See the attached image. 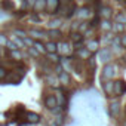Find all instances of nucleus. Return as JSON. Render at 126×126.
<instances>
[{
  "mask_svg": "<svg viewBox=\"0 0 126 126\" xmlns=\"http://www.w3.org/2000/svg\"><path fill=\"white\" fill-rule=\"evenodd\" d=\"M102 30H111V22L108 21V19H105V21H102Z\"/></svg>",
  "mask_w": 126,
  "mask_h": 126,
  "instance_id": "obj_29",
  "label": "nucleus"
},
{
  "mask_svg": "<svg viewBox=\"0 0 126 126\" xmlns=\"http://www.w3.org/2000/svg\"><path fill=\"white\" fill-rule=\"evenodd\" d=\"M27 34H28L33 40H40L42 37H45V36H46V33H43L42 30H37V28H31Z\"/></svg>",
  "mask_w": 126,
  "mask_h": 126,
  "instance_id": "obj_5",
  "label": "nucleus"
},
{
  "mask_svg": "<svg viewBox=\"0 0 126 126\" xmlns=\"http://www.w3.org/2000/svg\"><path fill=\"white\" fill-rule=\"evenodd\" d=\"M101 15H102L105 19H110V18H111V8H102Z\"/></svg>",
  "mask_w": 126,
  "mask_h": 126,
  "instance_id": "obj_19",
  "label": "nucleus"
},
{
  "mask_svg": "<svg viewBox=\"0 0 126 126\" xmlns=\"http://www.w3.org/2000/svg\"><path fill=\"white\" fill-rule=\"evenodd\" d=\"M2 8L3 9H14V3L11 2V0H3V2H2Z\"/></svg>",
  "mask_w": 126,
  "mask_h": 126,
  "instance_id": "obj_21",
  "label": "nucleus"
},
{
  "mask_svg": "<svg viewBox=\"0 0 126 126\" xmlns=\"http://www.w3.org/2000/svg\"><path fill=\"white\" fill-rule=\"evenodd\" d=\"M24 2L30 6V8H33V5H34V2H36V0H24Z\"/></svg>",
  "mask_w": 126,
  "mask_h": 126,
  "instance_id": "obj_34",
  "label": "nucleus"
},
{
  "mask_svg": "<svg viewBox=\"0 0 126 126\" xmlns=\"http://www.w3.org/2000/svg\"><path fill=\"white\" fill-rule=\"evenodd\" d=\"M114 74H116V71H114V65L107 64V65L104 67V70H102V79H104V80H110V79L114 77Z\"/></svg>",
  "mask_w": 126,
  "mask_h": 126,
  "instance_id": "obj_1",
  "label": "nucleus"
},
{
  "mask_svg": "<svg viewBox=\"0 0 126 126\" xmlns=\"http://www.w3.org/2000/svg\"><path fill=\"white\" fill-rule=\"evenodd\" d=\"M14 34H15V36H18V37H21V39H24L25 36H28V34H27V31H24V30H21V28H16V30L14 31Z\"/></svg>",
  "mask_w": 126,
  "mask_h": 126,
  "instance_id": "obj_22",
  "label": "nucleus"
},
{
  "mask_svg": "<svg viewBox=\"0 0 126 126\" xmlns=\"http://www.w3.org/2000/svg\"><path fill=\"white\" fill-rule=\"evenodd\" d=\"M18 2H24V0H18Z\"/></svg>",
  "mask_w": 126,
  "mask_h": 126,
  "instance_id": "obj_36",
  "label": "nucleus"
},
{
  "mask_svg": "<svg viewBox=\"0 0 126 126\" xmlns=\"http://www.w3.org/2000/svg\"><path fill=\"white\" fill-rule=\"evenodd\" d=\"M126 92V83L123 80H116L114 82V88H113V94L116 95H123Z\"/></svg>",
  "mask_w": 126,
  "mask_h": 126,
  "instance_id": "obj_2",
  "label": "nucleus"
},
{
  "mask_svg": "<svg viewBox=\"0 0 126 126\" xmlns=\"http://www.w3.org/2000/svg\"><path fill=\"white\" fill-rule=\"evenodd\" d=\"M45 50H46V53H56V43L55 42H47L45 45Z\"/></svg>",
  "mask_w": 126,
  "mask_h": 126,
  "instance_id": "obj_11",
  "label": "nucleus"
},
{
  "mask_svg": "<svg viewBox=\"0 0 126 126\" xmlns=\"http://www.w3.org/2000/svg\"><path fill=\"white\" fill-rule=\"evenodd\" d=\"M33 47H34L39 53H45V52H46V50H45V45H43L40 40H34V42H33Z\"/></svg>",
  "mask_w": 126,
  "mask_h": 126,
  "instance_id": "obj_13",
  "label": "nucleus"
},
{
  "mask_svg": "<svg viewBox=\"0 0 126 126\" xmlns=\"http://www.w3.org/2000/svg\"><path fill=\"white\" fill-rule=\"evenodd\" d=\"M77 55L80 58H83V59H89L91 58V50H88L86 47H83V49H79L77 50Z\"/></svg>",
  "mask_w": 126,
  "mask_h": 126,
  "instance_id": "obj_15",
  "label": "nucleus"
},
{
  "mask_svg": "<svg viewBox=\"0 0 126 126\" xmlns=\"http://www.w3.org/2000/svg\"><path fill=\"white\" fill-rule=\"evenodd\" d=\"M59 9V0H46V11L49 14H55Z\"/></svg>",
  "mask_w": 126,
  "mask_h": 126,
  "instance_id": "obj_4",
  "label": "nucleus"
},
{
  "mask_svg": "<svg viewBox=\"0 0 126 126\" xmlns=\"http://www.w3.org/2000/svg\"><path fill=\"white\" fill-rule=\"evenodd\" d=\"M80 12H82V14H79V15H80V16H83V18H85V16H88V15H89V12H88V9H82V11H80Z\"/></svg>",
  "mask_w": 126,
  "mask_h": 126,
  "instance_id": "obj_32",
  "label": "nucleus"
},
{
  "mask_svg": "<svg viewBox=\"0 0 126 126\" xmlns=\"http://www.w3.org/2000/svg\"><path fill=\"white\" fill-rule=\"evenodd\" d=\"M120 45H122L123 47H126V36H123V37L120 39Z\"/></svg>",
  "mask_w": 126,
  "mask_h": 126,
  "instance_id": "obj_33",
  "label": "nucleus"
},
{
  "mask_svg": "<svg viewBox=\"0 0 126 126\" xmlns=\"http://www.w3.org/2000/svg\"><path fill=\"white\" fill-rule=\"evenodd\" d=\"M123 126H126V122H125V123H123Z\"/></svg>",
  "mask_w": 126,
  "mask_h": 126,
  "instance_id": "obj_35",
  "label": "nucleus"
},
{
  "mask_svg": "<svg viewBox=\"0 0 126 126\" xmlns=\"http://www.w3.org/2000/svg\"><path fill=\"white\" fill-rule=\"evenodd\" d=\"M28 53H30L31 56H39V52H37L33 46H28Z\"/></svg>",
  "mask_w": 126,
  "mask_h": 126,
  "instance_id": "obj_30",
  "label": "nucleus"
},
{
  "mask_svg": "<svg viewBox=\"0 0 126 126\" xmlns=\"http://www.w3.org/2000/svg\"><path fill=\"white\" fill-rule=\"evenodd\" d=\"M11 42H12V43H15L18 49H21V47H25V45H24L22 39H21V37H18V36H15V34H14V36H11Z\"/></svg>",
  "mask_w": 126,
  "mask_h": 126,
  "instance_id": "obj_12",
  "label": "nucleus"
},
{
  "mask_svg": "<svg viewBox=\"0 0 126 126\" xmlns=\"http://www.w3.org/2000/svg\"><path fill=\"white\" fill-rule=\"evenodd\" d=\"M6 43H8V37H6V34L0 33V47H2V46H6Z\"/></svg>",
  "mask_w": 126,
  "mask_h": 126,
  "instance_id": "obj_26",
  "label": "nucleus"
},
{
  "mask_svg": "<svg viewBox=\"0 0 126 126\" xmlns=\"http://www.w3.org/2000/svg\"><path fill=\"white\" fill-rule=\"evenodd\" d=\"M125 113H126V107H125Z\"/></svg>",
  "mask_w": 126,
  "mask_h": 126,
  "instance_id": "obj_37",
  "label": "nucleus"
},
{
  "mask_svg": "<svg viewBox=\"0 0 126 126\" xmlns=\"http://www.w3.org/2000/svg\"><path fill=\"white\" fill-rule=\"evenodd\" d=\"M56 52H59L61 55H68L70 53V45L68 43H59V45H56Z\"/></svg>",
  "mask_w": 126,
  "mask_h": 126,
  "instance_id": "obj_7",
  "label": "nucleus"
},
{
  "mask_svg": "<svg viewBox=\"0 0 126 126\" xmlns=\"http://www.w3.org/2000/svg\"><path fill=\"white\" fill-rule=\"evenodd\" d=\"M11 56H12L14 59H16V61L22 59V53H21L18 49H14V50H11Z\"/></svg>",
  "mask_w": 126,
  "mask_h": 126,
  "instance_id": "obj_18",
  "label": "nucleus"
},
{
  "mask_svg": "<svg viewBox=\"0 0 126 126\" xmlns=\"http://www.w3.org/2000/svg\"><path fill=\"white\" fill-rule=\"evenodd\" d=\"M45 105H46V108H49V110H55V108L58 107L56 96H55V95H47V96L45 98Z\"/></svg>",
  "mask_w": 126,
  "mask_h": 126,
  "instance_id": "obj_3",
  "label": "nucleus"
},
{
  "mask_svg": "<svg viewBox=\"0 0 126 126\" xmlns=\"http://www.w3.org/2000/svg\"><path fill=\"white\" fill-rule=\"evenodd\" d=\"M71 39H73V42H76V43H80L83 37L80 36V33H73V34H71Z\"/></svg>",
  "mask_w": 126,
  "mask_h": 126,
  "instance_id": "obj_24",
  "label": "nucleus"
},
{
  "mask_svg": "<svg viewBox=\"0 0 126 126\" xmlns=\"http://www.w3.org/2000/svg\"><path fill=\"white\" fill-rule=\"evenodd\" d=\"M33 9L39 14V12H43L46 9V0H36L34 5H33Z\"/></svg>",
  "mask_w": 126,
  "mask_h": 126,
  "instance_id": "obj_8",
  "label": "nucleus"
},
{
  "mask_svg": "<svg viewBox=\"0 0 126 126\" xmlns=\"http://www.w3.org/2000/svg\"><path fill=\"white\" fill-rule=\"evenodd\" d=\"M27 119H28V122H31V123H37V122L40 120V116L36 114V113H28V114H27Z\"/></svg>",
  "mask_w": 126,
  "mask_h": 126,
  "instance_id": "obj_17",
  "label": "nucleus"
},
{
  "mask_svg": "<svg viewBox=\"0 0 126 126\" xmlns=\"http://www.w3.org/2000/svg\"><path fill=\"white\" fill-rule=\"evenodd\" d=\"M47 83H49L50 86H58L59 80H58V79H55V77H52V76H49V77H47Z\"/></svg>",
  "mask_w": 126,
  "mask_h": 126,
  "instance_id": "obj_25",
  "label": "nucleus"
},
{
  "mask_svg": "<svg viewBox=\"0 0 126 126\" xmlns=\"http://www.w3.org/2000/svg\"><path fill=\"white\" fill-rule=\"evenodd\" d=\"M101 58L105 61V58H110V52H107V50H102V52H101Z\"/></svg>",
  "mask_w": 126,
  "mask_h": 126,
  "instance_id": "obj_31",
  "label": "nucleus"
},
{
  "mask_svg": "<svg viewBox=\"0 0 126 126\" xmlns=\"http://www.w3.org/2000/svg\"><path fill=\"white\" fill-rule=\"evenodd\" d=\"M98 47H99V43H98V40H91V42H88V45H86V49H88V50H91V52L96 50Z\"/></svg>",
  "mask_w": 126,
  "mask_h": 126,
  "instance_id": "obj_14",
  "label": "nucleus"
},
{
  "mask_svg": "<svg viewBox=\"0 0 126 126\" xmlns=\"http://www.w3.org/2000/svg\"><path fill=\"white\" fill-rule=\"evenodd\" d=\"M61 25V19H52L49 22V28H58Z\"/></svg>",
  "mask_w": 126,
  "mask_h": 126,
  "instance_id": "obj_23",
  "label": "nucleus"
},
{
  "mask_svg": "<svg viewBox=\"0 0 126 126\" xmlns=\"http://www.w3.org/2000/svg\"><path fill=\"white\" fill-rule=\"evenodd\" d=\"M111 28L116 31V33H122L123 30H125V24H120V22H117V24H114V25H111Z\"/></svg>",
  "mask_w": 126,
  "mask_h": 126,
  "instance_id": "obj_20",
  "label": "nucleus"
},
{
  "mask_svg": "<svg viewBox=\"0 0 126 126\" xmlns=\"http://www.w3.org/2000/svg\"><path fill=\"white\" fill-rule=\"evenodd\" d=\"M110 113H111V116H119V113H120V102L117 101V99H114V101H111V104H110Z\"/></svg>",
  "mask_w": 126,
  "mask_h": 126,
  "instance_id": "obj_6",
  "label": "nucleus"
},
{
  "mask_svg": "<svg viewBox=\"0 0 126 126\" xmlns=\"http://www.w3.org/2000/svg\"><path fill=\"white\" fill-rule=\"evenodd\" d=\"M6 77H8V70H6L5 67L0 65V80H2V79H6Z\"/></svg>",
  "mask_w": 126,
  "mask_h": 126,
  "instance_id": "obj_27",
  "label": "nucleus"
},
{
  "mask_svg": "<svg viewBox=\"0 0 126 126\" xmlns=\"http://www.w3.org/2000/svg\"><path fill=\"white\" fill-rule=\"evenodd\" d=\"M117 22H120V24H126V14H120V15H117Z\"/></svg>",
  "mask_w": 126,
  "mask_h": 126,
  "instance_id": "obj_28",
  "label": "nucleus"
},
{
  "mask_svg": "<svg viewBox=\"0 0 126 126\" xmlns=\"http://www.w3.org/2000/svg\"><path fill=\"white\" fill-rule=\"evenodd\" d=\"M46 36H49V37H52V39H58V37H61V31H59L58 28H50V30L46 33Z\"/></svg>",
  "mask_w": 126,
  "mask_h": 126,
  "instance_id": "obj_16",
  "label": "nucleus"
},
{
  "mask_svg": "<svg viewBox=\"0 0 126 126\" xmlns=\"http://www.w3.org/2000/svg\"><path fill=\"white\" fill-rule=\"evenodd\" d=\"M113 88H114V82L110 79V80H107L105 83H104V86H102V89H104V92L107 94V95H113Z\"/></svg>",
  "mask_w": 126,
  "mask_h": 126,
  "instance_id": "obj_10",
  "label": "nucleus"
},
{
  "mask_svg": "<svg viewBox=\"0 0 126 126\" xmlns=\"http://www.w3.org/2000/svg\"><path fill=\"white\" fill-rule=\"evenodd\" d=\"M58 80H59V83H62V85H68L70 83V74H68V71H59V76H58Z\"/></svg>",
  "mask_w": 126,
  "mask_h": 126,
  "instance_id": "obj_9",
  "label": "nucleus"
}]
</instances>
